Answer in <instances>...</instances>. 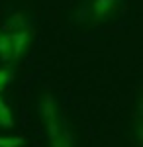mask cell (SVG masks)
Returning a JSON list of instances; mask_svg holds the SVG:
<instances>
[{
    "mask_svg": "<svg viewBox=\"0 0 143 147\" xmlns=\"http://www.w3.org/2000/svg\"><path fill=\"white\" fill-rule=\"evenodd\" d=\"M24 137L22 136H0V147H22Z\"/></svg>",
    "mask_w": 143,
    "mask_h": 147,
    "instance_id": "obj_7",
    "label": "cell"
},
{
    "mask_svg": "<svg viewBox=\"0 0 143 147\" xmlns=\"http://www.w3.org/2000/svg\"><path fill=\"white\" fill-rule=\"evenodd\" d=\"M8 43H10V34L0 32V59H4L6 51H8Z\"/></svg>",
    "mask_w": 143,
    "mask_h": 147,
    "instance_id": "obj_9",
    "label": "cell"
},
{
    "mask_svg": "<svg viewBox=\"0 0 143 147\" xmlns=\"http://www.w3.org/2000/svg\"><path fill=\"white\" fill-rule=\"evenodd\" d=\"M12 77H14V71L10 67H0V92L10 84Z\"/></svg>",
    "mask_w": 143,
    "mask_h": 147,
    "instance_id": "obj_8",
    "label": "cell"
},
{
    "mask_svg": "<svg viewBox=\"0 0 143 147\" xmlns=\"http://www.w3.org/2000/svg\"><path fill=\"white\" fill-rule=\"evenodd\" d=\"M22 30H28V22L22 14H16L12 16L8 22L4 24V34H16V32H22Z\"/></svg>",
    "mask_w": 143,
    "mask_h": 147,
    "instance_id": "obj_5",
    "label": "cell"
},
{
    "mask_svg": "<svg viewBox=\"0 0 143 147\" xmlns=\"http://www.w3.org/2000/svg\"><path fill=\"white\" fill-rule=\"evenodd\" d=\"M118 10V0H94L92 2V14L96 20H106L112 18Z\"/></svg>",
    "mask_w": 143,
    "mask_h": 147,
    "instance_id": "obj_3",
    "label": "cell"
},
{
    "mask_svg": "<svg viewBox=\"0 0 143 147\" xmlns=\"http://www.w3.org/2000/svg\"><path fill=\"white\" fill-rule=\"evenodd\" d=\"M0 127H4V129L14 127V116H12L10 108L6 106V102L2 98H0Z\"/></svg>",
    "mask_w": 143,
    "mask_h": 147,
    "instance_id": "obj_6",
    "label": "cell"
},
{
    "mask_svg": "<svg viewBox=\"0 0 143 147\" xmlns=\"http://www.w3.org/2000/svg\"><path fill=\"white\" fill-rule=\"evenodd\" d=\"M45 127H47V136H49L51 147H73V136H71V131L67 129L65 122L59 116L47 120Z\"/></svg>",
    "mask_w": 143,
    "mask_h": 147,
    "instance_id": "obj_1",
    "label": "cell"
},
{
    "mask_svg": "<svg viewBox=\"0 0 143 147\" xmlns=\"http://www.w3.org/2000/svg\"><path fill=\"white\" fill-rule=\"evenodd\" d=\"M30 39H32V30H22V32H16L10 34V43H8V51L4 55V63H14L24 55V51L30 45Z\"/></svg>",
    "mask_w": 143,
    "mask_h": 147,
    "instance_id": "obj_2",
    "label": "cell"
},
{
    "mask_svg": "<svg viewBox=\"0 0 143 147\" xmlns=\"http://www.w3.org/2000/svg\"><path fill=\"white\" fill-rule=\"evenodd\" d=\"M39 114H41L43 122H47V120H51V118L59 116L57 102H55V98H53L51 94H45L43 98H41V104H39Z\"/></svg>",
    "mask_w": 143,
    "mask_h": 147,
    "instance_id": "obj_4",
    "label": "cell"
}]
</instances>
